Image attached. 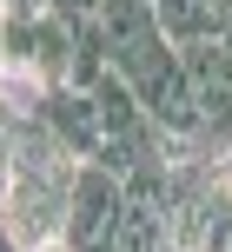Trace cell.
Returning a JSON list of instances; mask_svg holds the SVG:
<instances>
[{
    "instance_id": "obj_1",
    "label": "cell",
    "mask_w": 232,
    "mask_h": 252,
    "mask_svg": "<svg viewBox=\"0 0 232 252\" xmlns=\"http://www.w3.org/2000/svg\"><path fill=\"white\" fill-rule=\"evenodd\" d=\"M119 213H126V186H119L106 166H80L73 179V213H66V252H113V232H119Z\"/></svg>"
},
{
    "instance_id": "obj_2",
    "label": "cell",
    "mask_w": 232,
    "mask_h": 252,
    "mask_svg": "<svg viewBox=\"0 0 232 252\" xmlns=\"http://www.w3.org/2000/svg\"><path fill=\"white\" fill-rule=\"evenodd\" d=\"M186 73H193V93H199V120H206V133H219L232 146V47L219 33L212 40H193V47H179Z\"/></svg>"
},
{
    "instance_id": "obj_3",
    "label": "cell",
    "mask_w": 232,
    "mask_h": 252,
    "mask_svg": "<svg viewBox=\"0 0 232 252\" xmlns=\"http://www.w3.org/2000/svg\"><path fill=\"white\" fill-rule=\"evenodd\" d=\"M40 120L66 139V153H73V159H100V146H106V120H100V106H93L87 87H53L47 106H40Z\"/></svg>"
},
{
    "instance_id": "obj_4",
    "label": "cell",
    "mask_w": 232,
    "mask_h": 252,
    "mask_svg": "<svg viewBox=\"0 0 232 252\" xmlns=\"http://www.w3.org/2000/svg\"><path fill=\"white\" fill-rule=\"evenodd\" d=\"M113 252H173V213L166 199H126L113 232Z\"/></svg>"
},
{
    "instance_id": "obj_5",
    "label": "cell",
    "mask_w": 232,
    "mask_h": 252,
    "mask_svg": "<svg viewBox=\"0 0 232 252\" xmlns=\"http://www.w3.org/2000/svg\"><path fill=\"white\" fill-rule=\"evenodd\" d=\"M159 27H166L173 47H193V40H212L219 33V7L212 0H153Z\"/></svg>"
},
{
    "instance_id": "obj_6",
    "label": "cell",
    "mask_w": 232,
    "mask_h": 252,
    "mask_svg": "<svg viewBox=\"0 0 232 252\" xmlns=\"http://www.w3.org/2000/svg\"><path fill=\"white\" fill-rule=\"evenodd\" d=\"M212 7H219V40L232 47V0H212Z\"/></svg>"
},
{
    "instance_id": "obj_7",
    "label": "cell",
    "mask_w": 232,
    "mask_h": 252,
    "mask_svg": "<svg viewBox=\"0 0 232 252\" xmlns=\"http://www.w3.org/2000/svg\"><path fill=\"white\" fill-rule=\"evenodd\" d=\"M0 252H20V246H13V232H7V226H0Z\"/></svg>"
}]
</instances>
